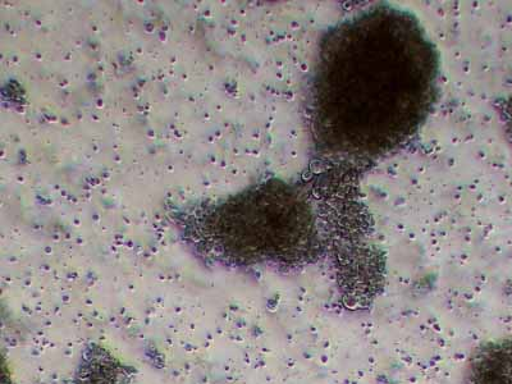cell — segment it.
Wrapping results in <instances>:
<instances>
[{
  "label": "cell",
  "mask_w": 512,
  "mask_h": 384,
  "mask_svg": "<svg viewBox=\"0 0 512 384\" xmlns=\"http://www.w3.org/2000/svg\"><path fill=\"white\" fill-rule=\"evenodd\" d=\"M437 76L436 49L410 13L377 7L341 22L320 43L310 88L315 149L350 166L400 148L431 112Z\"/></svg>",
  "instance_id": "6da1fadb"
},
{
  "label": "cell",
  "mask_w": 512,
  "mask_h": 384,
  "mask_svg": "<svg viewBox=\"0 0 512 384\" xmlns=\"http://www.w3.org/2000/svg\"><path fill=\"white\" fill-rule=\"evenodd\" d=\"M338 166L313 187L268 180L186 216L182 233L204 259L226 267H295L322 256L337 219L354 209L351 171Z\"/></svg>",
  "instance_id": "7a4b0ae2"
},
{
  "label": "cell",
  "mask_w": 512,
  "mask_h": 384,
  "mask_svg": "<svg viewBox=\"0 0 512 384\" xmlns=\"http://www.w3.org/2000/svg\"><path fill=\"white\" fill-rule=\"evenodd\" d=\"M470 384H512V340L489 344L475 356Z\"/></svg>",
  "instance_id": "3957f363"
},
{
  "label": "cell",
  "mask_w": 512,
  "mask_h": 384,
  "mask_svg": "<svg viewBox=\"0 0 512 384\" xmlns=\"http://www.w3.org/2000/svg\"><path fill=\"white\" fill-rule=\"evenodd\" d=\"M502 111H504L507 134H509L510 140L512 141V96L507 100Z\"/></svg>",
  "instance_id": "277c9868"
}]
</instances>
